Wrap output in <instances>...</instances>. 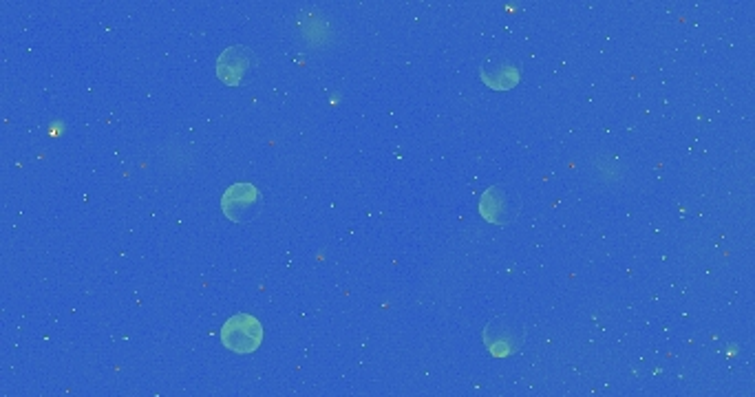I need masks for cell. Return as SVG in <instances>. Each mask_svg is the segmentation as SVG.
Returning a JSON list of instances; mask_svg holds the SVG:
<instances>
[{
  "label": "cell",
  "instance_id": "obj_1",
  "mask_svg": "<svg viewBox=\"0 0 755 397\" xmlns=\"http://www.w3.org/2000/svg\"><path fill=\"white\" fill-rule=\"evenodd\" d=\"M261 340H263V327L257 318L248 314L232 316L230 320H226V325H223L221 329V342L230 351H237V353L257 351Z\"/></svg>",
  "mask_w": 755,
  "mask_h": 397
},
{
  "label": "cell",
  "instance_id": "obj_2",
  "mask_svg": "<svg viewBox=\"0 0 755 397\" xmlns=\"http://www.w3.org/2000/svg\"><path fill=\"white\" fill-rule=\"evenodd\" d=\"M263 208L261 192L252 184L230 186L221 197V210L235 223H250Z\"/></svg>",
  "mask_w": 755,
  "mask_h": 397
},
{
  "label": "cell",
  "instance_id": "obj_3",
  "mask_svg": "<svg viewBox=\"0 0 755 397\" xmlns=\"http://www.w3.org/2000/svg\"><path fill=\"white\" fill-rule=\"evenodd\" d=\"M519 210H521V199L517 192H513L508 186H491L484 192L480 201L482 217L497 225H506L510 221H515Z\"/></svg>",
  "mask_w": 755,
  "mask_h": 397
},
{
  "label": "cell",
  "instance_id": "obj_4",
  "mask_svg": "<svg viewBox=\"0 0 755 397\" xmlns=\"http://www.w3.org/2000/svg\"><path fill=\"white\" fill-rule=\"evenodd\" d=\"M486 347L491 349L495 356H508L515 353L521 347V327L510 325L506 318H497L484 331Z\"/></svg>",
  "mask_w": 755,
  "mask_h": 397
},
{
  "label": "cell",
  "instance_id": "obj_5",
  "mask_svg": "<svg viewBox=\"0 0 755 397\" xmlns=\"http://www.w3.org/2000/svg\"><path fill=\"white\" fill-rule=\"evenodd\" d=\"M250 64H252V53L248 49H243V47L226 49L217 60L219 80L230 84V87L241 84L243 78H246Z\"/></svg>",
  "mask_w": 755,
  "mask_h": 397
},
{
  "label": "cell",
  "instance_id": "obj_6",
  "mask_svg": "<svg viewBox=\"0 0 755 397\" xmlns=\"http://www.w3.org/2000/svg\"><path fill=\"white\" fill-rule=\"evenodd\" d=\"M482 80L493 89H510L519 82V73L506 62H488L482 67Z\"/></svg>",
  "mask_w": 755,
  "mask_h": 397
}]
</instances>
